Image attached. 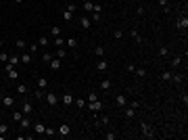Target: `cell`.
Returning a JSON list of instances; mask_svg holds the SVG:
<instances>
[{
	"label": "cell",
	"mask_w": 188,
	"mask_h": 140,
	"mask_svg": "<svg viewBox=\"0 0 188 140\" xmlns=\"http://www.w3.org/2000/svg\"><path fill=\"white\" fill-rule=\"evenodd\" d=\"M105 138H107V140H115V132H107Z\"/></svg>",
	"instance_id": "7dc6e473"
},
{
	"label": "cell",
	"mask_w": 188,
	"mask_h": 140,
	"mask_svg": "<svg viewBox=\"0 0 188 140\" xmlns=\"http://www.w3.org/2000/svg\"><path fill=\"white\" fill-rule=\"evenodd\" d=\"M21 111H23V115H29L31 117V113H33V104L29 100H23L21 102Z\"/></svg>",
	"instance_id": "7a4b0ae2"
},
{
	"label": "cell",
	"mask_w": 188,
	"mask_h": 140,
	"mask_svg": "<svg viewBox=\"0 0 188 140\" xmlns=\"http://www.w3.org/2000/svg\"><path fill=\"white\" fill-rule=\"evenodd\" d=\"M0 23H2V17H0Z\"/></svg>",
	"instance_id": "11a10c76"
},
{
	"label": "cell",
	"mask_w": 188,
	"mask_h": 140,
	"mask_svg": "<svg viewBox=\"0 0 188 140\" xmlns=\"http://www.w3.org/2000/svg\"><path fill=\"white\" fill-rule=\"evenodd\" d=\"M100 88H103V90H109V88H111V80H103V82H100Z\"/></svg>",
	"instance_id": "e575fe53"
},
{
	"label": "cell",
	"mask_w": 188,
	"mask_h": 140,
	"mask_svg": "<svg viewBox=\"0 0 188 140\" xmlns=\"http://www.w3.org/2000/svg\"><path fill=\"white\" fill-rule=\"evenodd\" d=\"M6 61H8V55L6 52H0V63H6Z\"/></svg>",
	"instance_id": "7bdbcfd3"
},
{
	"label": "cell",
	"mask_w": 188,
	"mask_h": 140,
	"mask_svg": "<svg viewBox=\"0 0 188 140\" xmlns=\"http://www.w3.org/2000/svg\"><path fill=\"white\" fill-rule=\"evenodd\" d=\"M121 36H123V31H121V29H117V31L113 33V38H115V40H121Z\"/></svg>",
	"instance_id": "bcb514c9"
},
{
	"label": "cell",
	"mask_w": 188,
	"mask_h": 140,
	"mask_svg": "<svg viewBox=\"0 0 188 140\" xmlns=\"http://www.w3.org/2000/svg\"><path fill=\"white\" fill-rule=\"evenodd\" d=\"M109 121H111L109 117H100V121H98V126H107V124H109Z\"/></svg>",
	"instance_id": "ee69618b"
},
{
	"label": "cell",
	"mask_w": 188,
	"mask_h": 140,
	"mask_svg": "<svg viewBox=\"0 0 188 140\" xmlns=\"http://www.w3.org/2000/svg\"><path fill=\"white\" fill-rule=\"evenodd\" d=\"M176 25H178V29L186 31V27H188V19H186V17H180V19L176 21Z\"/></svg>",
	"instance_id": "8992f818"
},
{
	"label": "cell",
	"mask_w": 188,
	"mask_h": 140,
	"mask_svg": "<svg viewBox=\"0 0 188 140\" xmlns=\"http://www.w3.org/2000/svg\"><path fill=\"white\" fill-rule=\"evenodd\" d=\"M159 6H161V8H163V11H165V13L169 11V4H167V0H159Z\"/></svg>",
	"instance_id": "74e56055"
},
{
	"label": "cell",
	"mask_w": 188,
	"mask_h": 140,
	"mask_svg": "<svg viewBox=\"0 0 188 140\" xmlns=\"http://www.w3.org/2000/svg\"><path fill=\"white\" fill-rule=\"evenodd\" d=\"M67 46H69L71 50L77 48V40H75V38H67Z\"/></svg>",
	"instance_id": "83f0119b"
},
{
	"label": "cell",
	"mask_w": 188,
	"mask_h": 140,
	"mask_svg": "<svg viewBox=\"0 0 188 140\" xmlns=\"http://www.w3.org/2000/svg\"><path fill=\"white\" fill-rule=\"evenodd\" d=\"M92 8H94V2H92V0H86V2H84V11L92 13Z\"/></svg>",
	"instance_id": "d4e9b609"
},
{
	"label": "cell",
	"mask_w": 188,
	"mask_h": 140,
	"mask_svg": "<svg viewBox=\"0 0 188 140\" xmlns=\"http://www.w3.org/2000/svg\"><path fill=\"white\" fill-rule=\"evenodd\" d=\"M61 33H63V31H61V27H59V25H52V27H50V36H52V38L61 36Z\"/></svg>",
	"instance_id": "ffe728a7"
},
{
	"label": "cell",
	"mask_w": 188,
	"mask_h": 140,
	"mask_svg": "<svg viewBox=\"0 0 188 140\" xmlns=\"http://www.w3.org/2000/svg\"><path fill=\"white\" fill-rule=\"evenodd\" d=\"M172 75H174V71H172V69H167V71L161 73V80H163V82H172Z\"/></svg>",
	"instance_id": "ac0fdd59"
},
{
	"label": "cell",
	"mask_w": 188,
	"mask_h": 140,
	"mask_svg": "<svg viewBox=\"0 0 188 140\" xmlns=\"http://www.w3.org/2000/svg\"><path fill=\"white\" fill-rule=\"evenodd\" d=\"M52 55H55L57 59H61V61H63V59H65V57H67V50H65V48H63V46H61V48H57L55 52H52Z\"/></svg>",
	"instance_id": "4fadbf2b"
},
{
	"label": "cell",
	"mask_w": 188,
	"mask_h": 140,
	"mask_svg": "<svg viewBox=\"0 0 188 140\" xmlns=\"http://www.w3.org/2000/svg\"><path fill=\"white\" fill-rule=\"evenodd\" d=\"M63 19H65V21L69 23L71 19H73V13H71V11H67V8H65V11H63Z\"/></svg>",
	"instance_id": "484cf974"
},
{
	"label": "cell",
	"mask_w": 188,
	"mask_h": 140,
	"mask_svg": "<svg viewBox=\"0 0 188 140\" xmlns=\"http://www.w3.org/2000/svg\"><path fill=\"white\" fill-rule=\"evenodd\" d=\"M130 107H132L134 111H136V109L140 107V102H138V100H130Z\"/></svg>",
	"instance_id": "f6af8a7d"
},
{
	"label": "cell",
	"mask_w": 188,
	"mask_h": 140,
	"mask_svg": "<svg viewBox=\"0 0 188 140\" xmlns=\"http://www.w3.org/2000/svg\"><path fill=\"white\" fill-rule=\"evenodd\" d=\"M63 44H65V40H63L61 36H57V38H55V46H57V48H61Z\"/></svg>",
	"instance_id": "8d00e7d4"
},
{
	"label": "cell",
	"mask_w": 188,
	"mask_h": 140,
	"mask_svg": "<svg viewBox=\"0 0 188 140\" xmlns=\"http://www.w3.org/2000/svg\"><path fill=\"white\" fill-rule=\"evenodd\" d=\"M140 132H142V136H144V138H155L153 128H150L146 121H140Z\"/></svg>",
	"instance_id": "6da1fadb"
},
{
	"label": "cell",
	"mask_w": 188,
	"mask_h": 140,
	"mask_svg": "<svg viewBox=\"0 0 188 140\" xmlns=\"http://www.w3.org/2000/svg\"><path fill=\"white\" fill-rule=\"evenodd\" d=\"M8 80H19V71H17V69H11V71H8Z\"/></svg>",
	"instance_id": "1f68e13d"
},
{
	"label": "cell",
	"mask_w": 188,
	"mask_h": 140,
	"mask_svg": "<svg viewBox=\"0 0 188 140\" xmlns=\"http://www.w3.org/2000/svg\"><path fill=\"white\" fill-rule=\"evenodd\" d=\"M130 36H132V40L136 42V44H144V38H142V36H140V33H138L136 29H132V33H130Z\"/></svg>",
	"instance_id": "ba28073f"
},
{
	"label": "cell",
	"mask_w": 188,
	"mask_h": 140,
	"mask_svg": "<svg viewBox=\"0 0 188 140\" xmlns=\"http://www.w3.org/2000/svg\"><path fill=\"white\" fill-rule=\"evenodd\" d=\"M21 117H23V111H13V115H11V119L15 121V124H19Z\"/></svg>",
	"instance_id": "d6986e66"
},
{
	"label": "cell",
	"mask_w": 188,
	"mask_h": 140,
	"mask_svg": "<svg viewBox=\"0 0 188 140\" xmlns=\"http://www.w3.org/2000/svg\"><path fill=\"white\" fill-rule=\"evenodd\" d=\"M52 59H55V55H52V52H44V55H42V61H44V63H50Z\"/></svg>",
	"instance_id": "cb8c5ba5"
},
{
	"label": "cell",
	"mask_w": 188,
	"mask_h": 140,
	"mask_svg": "<svg viewBox=\"0 0 188 140\" xmlns=\"http://www.w3.org/2000/svg\"><path fill=\"white\" fill-rule=\"evenodd\" d=\"M172 82H176V84H182V82H184V75H180V73L172 75Z\"/></svg>",
	"instance_id": "836d02e7"
},
{
	"label": "cell",
	"mask_w": 188,
	"mask_h": 140,
	"mask_svg": "<svg viewBox=\"0 0 188 140\" xmlns=\"http://www.w3.org/2000/svg\"><path fill=\"white\" fill-rule=\"evenodd\" d=\"M48 42H50L48 36H40V38H38V46H40V48H46V46H48Z\"/></svg>",
	"instance_id": "e0dca14e"
},
{
	"label": "cell",
	"mask_w": 188,
	"mask_h": 140,
	"mask_svg": "<svg viewBox=\"0 0 188 140\" xmlns=\"http://www.w3.org/2000/svg\"><path fill=\"white\" fill-rule=\"evenodd\" d=\"M59 134H61V136H69V134H71V128H69L67 124H61V126H59Z\"/></svg>",
	"instance_id": "30bf717a"
},
{
	"label": "cell",
	"mask_w": 188,
	"mask_h": 140,
	"mask_svg": "<svg viewBox=\"0 0 188 140\" xmlns=\"http://www.w3.org/2000/svg\"><path fill=\"white\" fill-rule=\"evenodd\" d=\"M19 126H21V130H27V128L31 126V119H29V115H23V117H21V121H19Z\"/></svg>",
	"instance_id": "52a82bcc"
},
{
	"label": "cell",
	"mask_w": 188,
	"mask_h": 140,
	"mask_svg": "<svg viewBox=\"0 0 188 140\" xmlns=\"http://www.w3.org/2000/svg\"><path fill=\"white\" fill-rule=\"evenodd\" d=\"M73 104H75L77 109H84V107H86V100H84V98H75V100H73Z\"/></svg>",
	"instance_id": "f546056e"
},
{
	"label": "cell",
	"mask_w": 188,
	"mask_h": 140,
	"mask_svg": "<svg viewBox=\"0 0 188 140\" xmlns=\"http://www.w3.org/2000/svg\"><path fill=\"white\" fill-rule=\"evenodd\" d=\"M48 65H50V69H52V71H59V69H61V59H57V57H55V59H52Z\"/></svg>",
	"instance_id": "7c38bea8"
},
{
	"label": "cell",
	"mask_w": 188,
	"mask_h": 140,
	"mask_svg": "<svg viewBox=\"0 0 188 140\" xmlns=\"http://www.w3.org/2000/svg\"><path fill=\"white\" fill-rule=\"evenodd\" d=\"M103 100H94V102H88V109L90 111H94V113H98V111H103Z\"/></svg>",
	"instance_id": "3957f363"
},
{
	"label": "cell",
	"mask_w": 188,
	"mask_h": 140,
	"mask_svg": "<svg viewBox=\"0 0 188 140\" xmlns=\"http://www.w3.org/2000/svg\"><path fill=\"white\" fill-rule=\"evenodd\" d=\"M92 13H103V6H100V4H94V8H92Z\"/></svg>",
	"instance_id": "681fc988"
},
{
	"label": "cell",
	"mask_w": 188,
	"mask_h": 140,
	"mask_svg": "<svg viewBox=\"0 0 188 140\" xmlns=\"http://www.w3.org/2000/svg\"><path fill=\"white\" fill-rule=\"evenodd\" d=\"M36 84H38V88H40V90H44V88L48 86V80H46V77H38V82H36Z\"/></svg>",
	"instance_id": "44dd1931"
},
{
	"label": "cell",
	"mask_w": 188,
	"mask_h": 140,
	"mask_svg": "<svg viewBox=\"0 0 188 140\" xmlns=\"http://www.w3.org/2000/svg\"><path fill=\"white\" fill-rule=\"evenodd\" d=\"M44 134H46V136H55V130H52V128H46V130H44Z\"/></svg>",
	"instance_id": "c3c4849f"
},
{
	"label": "cell",
	"mask_w": 188,
	"mask_h": 140,
	"mask_svg": "<svg viewBox=\"0 0 188 140\" xmlns=\"http://www.w3.org/2000/svg\"><path fill=\"white\" fill-rule=\"evenodd\" d=\"M167 52H169V50H167L165 46H163V48H159V55H161V57H167Z\"/></svg>",
	"instance_id": "f907efd6"
},
{
	"label": "cell",
	"mask_w": 188,
	"mask_h": 140,
	"mask_svg": "<svg viewBox=\"0 0 188 140\" xmlns=\"http://www.w3.org/2000/svg\"><path fill=\"white\" fill-rule=\"evenodd\" d=\"M182 100H184V107H186V104H188V94H186V92L182 94Z\"/></svg>",
	"instance_id": "f5cc1de1"
},
{
	"label": "cell",
	"mask_w": 188,
	"mask_h": 140,
	"mask_svg": "<svg viewBox=\"0 0 188 140\" xmlns=\"http://www.w3.org/2000/svg\"><path fill=\"white\" fill-rule=\"evenodd\" d=\"M94 100H98V94L96 92H90V94H88V102H94Z\"/></svg>",
	"instance_id": "ab89813d"
},
{
	"label": "cell",
	"mask_w": 188,
	"mask_h": 140,
	"mask_svg": "<svg viewBox=\"0 0 188 140\" xmlns=\"http://www.w3.org/2000/svg\"><path fill=\"white\" fill-rule=\"evenodd\" d=\"M46 102L50 104V107H55V104L59 102V98H57V94H55V92H48V94H46Z\"/></svg>",
	"instance_id": "5b68a950"
},
{
	"label": "cell",
	"mask_w": 188,
	"mask_h": 140,
	"mask_svg": "<svg viewBox=\"0 0 188 140\" xmlns=\"http://www.w3.org/2000/svg\"><path fill=\"white\" fill-rule=\"evenodd\" d=\"M67 11H71V13H75V11H77V6H75V2H69V4H67Z\"/></svg>",
	"instance_id": "b9f144b4"
},
{
	"label": "cell",
	"mask_w": 188,
	"mask_h": 140,
	"mask_svg": "<svg viewBox=\"0 0 188 140\" xmlns=\"http://www.w3.org/2000/svg\"><path fill=\"white\" fill-rule=\"evenodd\" d=\"M90 21L92 23H98V21H100V13H92L90 15Z\"/></svg>",
	"instance_id": "d590c367"
},
{
	"label": "cell",
	"mask_w": 188,
	"mask_h": 140,
	"mask_svg": "<svg viewBox=\"0 0 188 140\" xmlns=\"http://www.w3.org/2000/svg\"><path fill=\"white\" fill-rule=\"evenodd\" d=\"M19 61H21L23 65H29L31 63V55H29V52H23V55L19 57Z\"/></svg>",
	"instance_id": "2e32d148"
},
{
	"label": "cell",
	"mask_w": 188,
	"mask_h": 140,
	"mask_svg": "<svg viewBox=\"0 0 188 140\" xmlns=\"http://www.w3.org/2000/svg\"><path fill=\"white\" fill-rule=\"evenodd\" d=\"M44 130H46V126H44V124H33V132H36V134H44Z\"/></svg>",
	"instance_id": "603a6c76"
},
{
	"label": "cell",
	"mask_w": 188,
	"mask_h": 140,
	"mask_svg": "<svg viewBox=\"0 0 188 140\" xmlns=\"http://www.w3.org/2000/svg\"><path fill=\"white\" fill-rule=\"evenodd\" d=\"M15 44H17V48H19V50H23V48H25V40H21V38H19V40L15 42Z\"/></svg>",
	"instance_id": "60d3db41"
},
{
	"label": "cell",
	"mask_w": 188,
	"mask_h": 140,
	"mask_svg": "<svg viewBox=\"0 0 188 140\" xmlns=\"http://www.w3.org/2000/svg\"><path fill=\"white\" fill-rule=\"evenodd\" d=\"M6 132H8V126L6 124H0V136H6Z\"/></svg>",
	"instance_id": "f35d334b"
},
{
	"label": "cell",
	"mask_w": 188,
	"mask_h": 140,
	"mask_svg": "<svg viewBox=\"0 0 188 140\" xmlns=\"http://www.w3.org/2000/svg\"><path fill=\"white\" fill-rule=\"evenodd\" d=\"M2 46H4V42H2V40H0V48H2Z\"/></svg>",
	"instance_id": "db71d44e"
},
{
	"label": "cell",
	"mask_w": 188,
	"mask_h": 140,
	"mask_svg": "<svg viewBox=\"0 0 188 140\" xmlns=\"http://www.w3.org/2000/svg\"><path fill=\"white\" fill-rule=\"evenodd\" d=\"M96 69H98V71H107V69H109V63H107L105 59H98V63H96Z\"/></svg>",
	"instance_id": "8fae6325"
},
{
	"label": "cell",
	"mask_w": 188,
	"mask_h": 140,
	"mask_svg": "<svg viewBox=\"0 0 188 140\" xmlns=\"http://www.w3.org/2000/svg\"><path fill=\"white\" fill-rule=\"evenodd\" d=\"M33 96H36V98H42V96H44V92H42V90L38 88V90H36V92H33Z\"/></svg>",
	"instance_id": "816d5d0a"
},
{
	"label": "cell",
	"mask_w": 188,
	"mask_h": 140,
	"mask_svg": "<svg viewBox=\"0 0 188 140\" xmlns=\"http://www.w3.org/2000/svg\"><path fill=\"white\" fill-rule=\"evenodd\" d=\"M134 73H136L138 77H146L148 75V71H146V69H142V67H136V69H134Z\"/></svg>",
	"instance_id": "7402d4cb"
},
{
	"label": "cell",
	"mask_w": 188,
	"mask_h": 140,
	"mask_svg": "<svg viewBox=\"0 0 188 140\" xmlns=\"http://www.w3.org/2000/svg\"><path fill=\"white\" fill-rule=\"evenodd\" d=\"M61 100H63V104H65V107H71V104H73V100H75V98H73V94L65 92V94H63V98H61Z\"/></svg>",
	"instance_id": "277c9868"
},
{
	"label": "cell",
	"mask_w": 188,
	"mask_h": 140,
	"mask_svg": "<svg viewBox=\"0 0 188 140\" xmlns=\"http://www.w3.org/2000/svg\"><path fill=\"white\" fill-rule=\"evenodd\" d=\"M123 115L128 117V119H132V117H134V109H132V107H125V109H123Z\"/></svg>",
	"instance_id": "4dcf8cb0"
},
{
	"label": "cell",
	"mask_w": 188,
	"mask_h": 140,
	"mask_svg": "<svg viewBox=\"0 0 188 140\" xmlns=\"http://www.w3.org/2000/svg\"><path fill=\"white\" fill-rule=\"evenodd\" d=\"M2 104H4V107H13V104H15V98H13L11 94H4V96H2Z\"/></svg>",
	"instance_id": "9c48e42d"
},
{
	"label": "cell",
	"mask_w": 188,
	"mask_h": 140,
	"mask_svg": "<svg viewBox=\"0 0 188 140\" xmlns=\"http://www.w3.org/2000/svg\"><path fill=\"white\" fill-rule=\"evenodd\" d=\"M17 92H19L21 96H23V94H27V86H25V84H17Z\"/></svg>",
	"instance_id": "4316f807"
},
{
	"label": "cell",
	"mask_w": 188,
	"mask_h": 140,
	"mask_svg": "<svg viewBox=\"0 0 188 140\" xmlns=\"http://www.w3.org/2000/svg\"><path fill=\"white\" fill-rule=\"evenodd\" d=\"M79 23H82V27H84V29H90V27H92L90 17H82V19H79Z\"/></svg>",
	"instance_id": "9a60e30c"
},
{
	"label": "cell",
	"mask_w": 188,
	"mask_h": 140,
	"mask_svg": "<svg viewBox=\"0 0 188 140\" xmlns=\"http://www.w3.org/2000/svg\"><path fill=\"white\" fill-rule=\"evenodd\" d=\"M180 63H182V57H176V59L172 61V65H169V67H172V69H176V67H180Z\"/></svg>",
	"instance_id": "d6a6232c"
},
{
	"label": "cell",
	"mask_w": 188,
	"mask_h": 140,
	"mask_svg": "<svg viewBox=\"0 0 188 140\" xmlns=\"http://www.w3.org/2000/svg\"><path fill=\"white\" fill-rule=\"evenodd\" d=\"M115 102H117V107H125V104H128V98H125V94H117Z\"/></svg>",
	"instance_id": "5bb4252c"
},
{
	"label": "cell",
	"mask_w": 188,
	"mask_h": 140,
	"mask_svg": "<svg viewBox=\"0 0 188 140\" xmlns=\"http://www.w3.org/2000/svg\"><path fill=\"white\" fill-rule=\"evenodd\" d=\"M94 55H96L98 59H103V57H105V48H103V46H96V48H94Z\"/></svg>",
	"instance_id": "f1b7e54d"
}]
</instances>
